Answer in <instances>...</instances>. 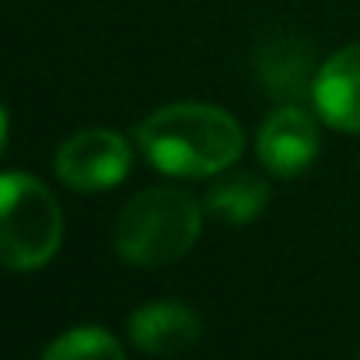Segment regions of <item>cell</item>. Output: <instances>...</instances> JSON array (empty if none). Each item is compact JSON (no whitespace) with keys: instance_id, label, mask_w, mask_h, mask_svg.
I'll return each instance as SVG.
<instances>
[{"instance_id":"7","label":"cell","mask_w":360,"mask_h":360,"mask_svg":"<svg viewBox=\"0 0 360 360\" xmlns=\"http://www.w3.org/2000/svg\"><path fill=\"white\" fill-rule=\"evenodd\" d=\"M311 98L329 126L360 133V42L343 46L319 67Z\"/></svg>"},{"instance_id":"10","label":"cell","mask_w":360,"mask_h":360,"mask_svg":"<svg viewBox=\"0 0 360 360\" xmlns=\"http://www.w3.org/2000/svg\"><path fill=\"white\" fill-rule=\"evenodd\" d=\"M42 360H126L120 340L98 326H81L49 343Z\"/></svg>"},{"instance_id":"8","label":"cell","mask_w":360,"mask_h":360,"mask_svg":"<svg viewBox=\"0 0 360 360\" xmlns=\"http://www.w3.org/2000/svg\"><path fill=\"white\" fill-rule=\"evenodd\" d=\"M200 315L179 301H154L129 315V340L150 357H175L189 350L200 340Z\"/></svg>"},{"instance_id":"4","label":"cell","mask_w":360,"mask_h":360,"mask_svg":"<svg viewBox=\"0 0 360 360\" xmlns=\"http://www.w3.org/2000/svg\"><path fill=\"white\" fill-rule=\"evenodd\" d=\"M129 143L116 129H81L56 150V175L77 193L112 189L129 172Z\"/></svg>"},{"instance_id":"3","label":"cell","mask_w":360,"mask_h":360,"mask_svg":"<svg viewBox=\"0 0 360 360\" xmlns=\"http://www.w3.org/2000/svg\"><path fill=\"white\" fill-rule=\"evenodd\" d=\"M63 241L56 196L25 172L0 175V266L28 273L46 266Z\"/></svg>"},{"instance_id":"2","label":"cell","mask_w":360,"mask_h":360,"mask_svg":"<svg viewBox=\"0 0 360 360\" xmlns=\"http://www.w3.org/2000/svg\"><path fill=\"white\" fill-rule=\"evenodd\" d=\"M203 228L200 203L182 189H143L116 221V252L133 266H168L182 259Z\"/></svg>"},{"instance_id":"5","label":"cell","mask_w":360,"mask_h":360,"mask_svg":"<svg viewBox=\"0 0 360 360\" xmlns=\"http://www.w3.org/2000/svg\"><path fill=\"white\" fill-rule=\"evenodd\" d=\"M255 150H259V161L280 175V179H290V175H301L315 154H319V129L315 120L297 109V105H280L273 109L259 136H255Z\"/></svg>"},{"instance_id":"6","label":"cell","mask_w":360,"mask_h":360,"mask_svg":"<svg viewBox=\"0 0 360 360\" xmlns=\"http://www.w3.org/2000/svg\"><path fill=\"white\" fill-rule=\"evenodd\" d=\"M255 70L262 88L283 102L294 105L301 102L311 88H315V67H311V49L304 39L290 35V32H273L259 42L255 49Z\"/></svg>"},{"instance_id":"1","label":"cell","mask_w":360,"mask_h":360,"mask_svg":"<svg viewBox=\"0 0 360 360\" xmlns=\"http://www.w3.org/2000/svg\"><path fill=\"white\" fill-rule=\"evenodd\" d=\"M136 136L147 161L158 172L179 179H203L231 168L245 143L238 120L203 102H179L158 109L143 120Z\"/></svg>"},{"instance_id":"9","label":"cell","mask_w":360,"mask_h":360,"mask_svg":"<svg viewBox=\"0 0 360 360\" xmlns=\"http://www.w3.org/2000/svg\"><path fill=\"white\" fill-rule=\"evenodd\" d=\"M269 203V189L255 175H231L221 179L207 193V214H214L224 224H248L255 221Z\"/></svg>"},{"instance_id":"11","label":"cell","mask_w":360,"mask_h":360,"mask_svg":"<svg viewBox=\"0 0 360 360\" xmlns=\"http://www.w3.org/2000/svg\"><path fill=\"white\" fill-rule=\"evenodd\" d=\"M4 140H7V112L0 105V150H4Z\"/></svg>"},{"instance_id":"12","label":"cell","mask_w":360,"mask_h":360,"mask_svg":"<svg viewBox=\"0 0 360 360\" xmlns=\"http://www.w3.org/2000/svg\"><path fill=\"white\" fill-rule=\"evenodd\" d=\"M357 360H360V354H357Z\"/></svg>"}]
</instances>
